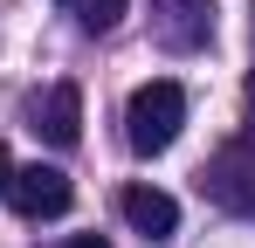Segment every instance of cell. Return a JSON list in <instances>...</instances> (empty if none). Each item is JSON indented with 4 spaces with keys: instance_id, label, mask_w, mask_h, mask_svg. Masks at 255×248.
<instances>
[{
    "instance_id": "cell-5",
    "label": "cell",
    "mask_w": 255,
    "mask_h": 248,
    "mask_svg": "<svg viewBox=\"0 0 255 248\" xmlns=\"http://www.w3.org/2000/svg\"><path fill=\"white\" fill-rule=\"evenodd\" d=\"M35 131H42L48 145L69 152V145L83 138V90H76V83H48L42 97H35Z\"/></svg>"
},
{
    "instance_id": "cell-3",
    "label": "cell",
    "mask_w": 255,
    "mask_h": 248,
    "mask_svg": "<svg viewBox=\"0 0 255 248\" xmlns=\"http://www.w3.org/2000/svg\"><path fill=\"white\" fill-rule=\"evenodd\" d=\"M7 200H14V214H28V221H55V214H69V172L21 165V172L7 179Z\"/></svg>"
},
{
    "instance_id": "cell-8",
    "label": "cell",
    "mask_w": 255,
    "mask_h": 248,
    "mask_svg": "<svg viewBox=\"0 0 255 248\" xmlns=\"http://www.w3.org/2000/svg\"><path fill=\"white\" fill-rule=\"evenodd\" d=\"M7 179H14V165H7V145H0V193H7Z\"/></svg>"
},
{
    "instance_id": "cell-2",
    "label": "cell",
    "mask_w": 255,
    "mask_h": 248,
    "mask_svg": "<svg viewBox=\"0 0 255 248\" xmlns=\"http://www.w3.org/2000/svg\"><path fill=\"white\" fill-rule=\"evenodd\" d=\"M152 35L172 55H193L214 35V0H152Z\"/></svg>"
},
{
    "instance_id": "cell-9",
    "label": "cell",
    "mask_w": 255,
    "mask_h": 248,
    "mask_svg": "<svg viewBox=\"0 0 255 248\" xmlns=\"http://www.w3.org/2000/svg\"><path fill=\"white\" fill-rule=\"evenodd\" d=\"M69 248H104V235H76V242H69Z\"/></svg>"
},
{
    "instance_id": "cell-6",
    "label": "cell",
    "mask_w": 255,
    "mask_h": 248,
    "mask_svg": "<svg viewBox=\"0 0 255 248\" xmlns=\"http://www.w3.org/2000/svg\"><path fill=\"white\" fill-rule=\"evenodd\" d=\"M118 207H125L131 228H138V235H152V242L179 228V200H172V193H159V186H125V200H118Z\"/></svg>"
},
{
    "instance_id": "cell-4",
    "label": "cell",
    "mask_w": 255,
    "mask_h": 248,
    "mask_svg": "<svg viewBox=\"0 0 255 248\" xmlns=\"http://www.w3.org/2000/svg\"><path fill=\"white\" fill-rule=\"evenodd\" d=\"M207 193H214L221 207H235V214H255V152H249V145L214 152V165H207Z\"/></svg>"
},
{
    "instance_id": "cell-1",
    "label": "cell",
    "mask_w": 255,
    "mask_h": 248,
    "mask_svg": "<svg viewBox=\"0 0 255 248\" xmlns=\"http://www.w3.org/2000/svg\"><path fill=\"white\" fill-rule=\"evenodd\" d=\"M179 124H186V90L179 83H145V90H131L125 104V138L131 152H166L172 138H179Z\"/></svg>"
},
{
    "instance_id": "cell-7",
    "label": "cell",
    "mask_w": 255,
    "mask_h": 248,
    "mask_svg": "<svg viewBox=\"0 0 255 248\" xmlns=\"http://www.w3.org/2000/svg\"><path fill=\"white\" fill-rule=\"evenodd\" d=\"M62 7L76 14V28H83V35H111V28L125 21L131 0H62Z\"/></svg>"
}]
</instances>
